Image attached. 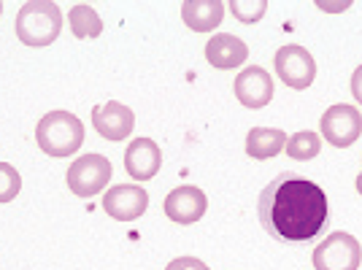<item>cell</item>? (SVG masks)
<instances>
[{"label":"cell","instance_id":"6da1fadb","mask_svg":"<svg viewBox=\"0 0 362 270\" xmlns=\"http://www.w3.org/2000/svg\"><path fill=\"white\" fill-rule=\"evenodd\" d=\"M259 225L279 243H305L322 233L327 222V195L325 189L295 170H284L262 189Z\"/></svg>","mask_w":362,"mask_h":270},{"label":"cell","instance_id":"7a4b0ae2","mask_svg":"<svg viewBox=\"0 0 362 270\" xmlns=\"http://www.w3.org/2000/svg\"><path fill=\"white\" fill-rule=\"evenodd\" d=\"M35 143L49 157H71L84 143V124L71 111H49L35 124Z\"/></svg>","mask_w":362,"mask_h":270},{"label":"cell","instance_id":"3957f363","mask_svg":"<svg viewBox=\"0 0 362 270\" xmlns=\"http://www.w3.org/2000/svg\"><path fill=\"white\" fill-rule=\"evenodd\" d=\"M62 11L52 0H30L16 14V38L28 46H49L60 38Z\"/></svg>","mask_w":362,"mask_h":270},{"label":"cell","instance_id":"277c9868","mask_svg":"<svg viewBox=\"0 0 362 270\" xmlns=\"http://www.w3.org/2000/svg\"><path fill=\"white\" fill-rule=\"evenodd\" d=\"M360 262V240L349 233H332L314 249V268L317 270H357Z\"/></svg>","mask_w":362,"mask_h":270},{"label":"cell","instance_id":"5b68a950","mask_svg":"<svg viewBox=\"0 0 362 270\" xmlns=\"http://www.w3.org/2000/svg\"><path fill=\"white\" fill-rule=\"evenodd\" d=\"M273 65H276V76L292 90H308L317 78V60L311 57L308 49L298 44L281 46L273 57Z\"/></svg>","mask_w":362,"mask_h":270},{"label":"cell","instance_id":"8992f818","mask_svg":"<svg viewBox=\"0 0 362 270\" xmlns=\"http://www.w3.org/2000/svg\"><path fill=\"white\" fill-rule=\"evenodd\" d=\"M111 181V163L103 154H84L68 168V187L76 197H95Z\"/></svg>","mask_w":362,"mask_h":270},{"label":"cell","instance_id":"52a82bcc","mask_svg":"<svg viewBox=\"0 0 362 270\" xmlns=\"http://www.w3.org/2000/svg\"><path fill=\"white\" fill-rule=\"evenodd\" d=\"M322 138L335 146V149H346L362 135V114L349 103H335L322 114Z\"/></svg>","mask_w":362,"mask_h":270},{"label":"cell","instance_id":"ba28073f","mask_svg":"<svg viewBox=\"0 0 362 270\" xmlns=\"http://www.w3.org/2000/svg\"><path fill=\"white\" fill-rule=\"evenodd\" d=\"M149 209V192L138 184H117L103 197V211L117 222H133Z\"/></svg>","mask_w":362,"mask_h":270},{"label":"cell","instance_id":"9c48e42d","mask_svg":"<svg viewBox=\"0 0 362 270\" xmlns=\"http://www.w3.org/2000/svg\"><path fill=\"white\" fill-rule=\"evenodd\" d=\"M92 124H95L98 135H103L106 141H124V138H130L133 127H136V114L130 105L108 100V103L92 108Z\"/></svg>","mask_w":362,"mask_h":270},{"label":"cell","instance_id":"30bf717a","mask_svg":"<svg viewBox=\"0 0 362 270\" xmlns=\"http://www.w3.org/2000/svg\"><path fill=\"white\" fill-rule=\"evenodd\" d=\"M165 216L176 225H195L206 216L209 200L203 195V189L197 187H176L163 203Z\"/></svg>","mask_w":362,"mask_h":270},{"label":"cell","instance_id":"8fae6325","mask_svg":"<svg viewBox=\"0 0 362 270\" xmlns=\"http://www.w3.org/2000/svg\"><path fill=\"white\" fill-rule=\"evenodd\" d=\"M235 98L246 108H262L273 100V78L265 68L249 65L235 76Z\"/></svg>","mask_w":362,"mask_h":270},{"label":"cell","instance_id":"7c38bea8","mask_svg":"<svg viewBox=\"0 0 362 270\" xmlns=\"http://www.w3.org/2000/svg\"><path fill=\"white\" fill-rule=\"evenodd\" d=\"M124 168L136 181H149L163 168V151L151 138H136L124 149Z\"/></svg>","mask_w":362,"mask_h":270},{"label":"cell","instance_id":"4fadbf2b","mask_svg":"<svg viewBox=\"0 0 362 270\" xmlns=\"http://www.w3.org/2000/svg\"><path fill=\"white\" fill-rule=\"evenodd\" d=\"M206 60L219 71H233L249 60V46L233 33H216L206 44Z\"/></svg>","mask_w":362,"mask_h":270},{"label":"cell","instance_id":"5bb4252c","mask_svg":"<svg viewBox=\"0 0 362 270\" xmlns=\"http://www.w3.org/2000/svg\"><path fill=\"white\" fill-rule=\"evenodd\" d=\"M181 19L189 30L211 33L225 19V3L222 0H187L181 6Z\"/></svg>","mask_w":362,"mask_h":270},{"label":"cell","instance_id":"9a60e30c","mask_svg":"<svg viewBox=\"0 0 362 270\" xmlns=\"http://www.w3.org/2000/svg\"><path fill=\"white\" fill-rule=\"evenodd\" d=\"M287 149V133L279 127H252L246 135V154L252 160H273Z\"/></svg>","mask_w":362,"mask_h":270},{"label":"cell","instance_id":"2e32d148","mask_svg":"<svg viewBox=\"0 0 362 270\" xmlns=\"http://www.w3.org/2000/svg\"><path fill=\"white\" fill-rule=\"evenodd\" d=\"M68 22H71V33L74 38H98L103 33V19L98 16V11L87 6V3H78L71 8L68 14Z\"/></svg>","mask_w":362,"mask_h":270},{"label":"cell","instance_id":"e0dca14e","mask_svg":"<svg viewBox=\"0 0 362 270\" xmlns=\"http://www.w3.org/2000/svg\"><path fill=\"white\" fill-rule=\"evenodd\" d=\"M284 151H287L292 160H298V163H308V160H314L319 151H322V138L314 130H300V133H295L292 138H287V149Z\"/></svg>","mask_w":362,"mask_h":270},{"label":"cell","instance_id":"ac0fdd59","mask_svg":"<svg viewBox=\"0 0 362 270\" xmlns=\"http://www.w3.org/2000/svg\"><path fill=\"white\" fill-rule=\"evenodd\" d=\"M22 189V176L14 165L0 163V203H11Z\"/></svg>","mask_w":362,"mask_h":270},{"label":"cell","instance_id":"d6986e66","mask_svg":"<svg viewBox=\"0 0 362 270\" xmlns=\"http://www.w3.org/2000/svg\"><path fill=\"white\" fill-rule=\"evenodd\" d=\"M230 11L235 14L238 22L252 25V22H257V19H262V16H265L268 3H265V0H249V3H243V0H233V3H230Z\"/></svg>","mask_w":362,"mask_h":270},{"label":"cell","instance_id":"ffe728a7","mask_svg":"<svg viewBox=\"0 0 362 270\" xmlns=\"http://www.w3.org/2000/svg\"><path fill=\"white\" fill-rule=\"evenodd\" d=\"M165 270H211L203 259L197 257H176L173 262H168Z\"/></svg>","mask_w":362,"mask_h":270},{"label":"cell","instance_id":"44dd1931","mask_svg":"<svg viewBox=\"0 0 362 270\" xmlns=\"http://www.w3.org/2000/svg\"><path fill=\"white\" fill-rule=\"evenodd\" d=\"M351 95H354V100L362 105V65L351 74Z\"/></svg>","mask_w":362,"mask_h":270},{"label":"cell","instance_id":"7402d4cb","mask_svg":"<svg viewBox=\"0 0 362 270\" xmlns=\"http://www.w3.org/2000/svg\"><path fill=\"white\" fill-rule=\"evenodd\" d=\"M357 192H360V195H362V173H360V176H357Z\"/></svg>","mask_w":362,"mask_h":270},{"label":"cell","instance_id":"603a6c76","mask_svg":"<svg viewBox=\"0 0 362 270\" xmlns=\"http://www.w3.org/2000/svg\"><path fill=\"white\" fill-rule=\"evenodd\" d=\"M0 14H3V3H0Z\"/></svg>","mask_w":362,"mask_h":270}]
</instances>
